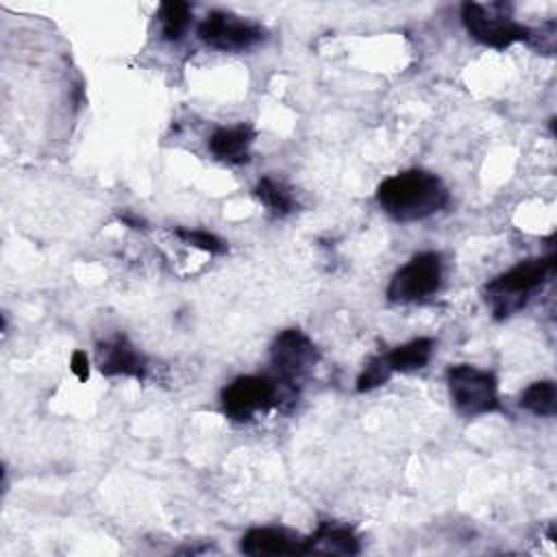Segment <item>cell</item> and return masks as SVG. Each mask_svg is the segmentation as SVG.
Masks as SVG:
<instances>
[{"instance_id": "cell-4", "label": "cell", "mask_w": 557, "mask_h": 557, "mask_svg": "<svg viewBox=\"0 0 557 557\" xmlns=\"http://www.w3.org/2000/svg\"><path fill=\"white\" fill-rule=\"evenodd\" d=\"M450 400L461 416L474 418L498 409L496 376L470 363H457L446 370Z\"/></svg>"}, {"instance_id": "cell-8", "label": "cell", "mask_w": 557, "mask_h": 557, "mask_svg": "<svg viewBox=\"0 0 557 557\" xmlns=\"http://www.w3.org/2000/svg\"><path fill=\"white\" fill-rule=\"evenodd\" d=\"M265 30L248 20L224 11H211L198 26V37L222 52H242L257 46L263 39Z\"/></svg>"}, {"instance_id": "cell-12", "label": "cell", "mask_w": 557, "mask_h": 557, "mask_svg": "<svg viewBox=\"0 0 557 557\" xmlns=\"http://www.w3.org/2000/svg\"><path fill=\"white\" fill-rule=\"evenodd\" d=\"M305 548L309 553H322V555H357L361 550L359 537L352 533V529L335 524V522H322L311 537H305Z\"/></svg>"}, {"instance_id": "cell-10", "label": "cell", "mask_w": 557, "mask_h": 557, "mask_svg": "<svg viewBox=\"0 0 557 557\" xmlns=\"http://www.w3.org/2000/svg\"><path fill=\"white\" fill-rule=\"evenodd\" d=\"M239 550L252 557L307 555L305 540L281 527H255L244 533Z\"/></svg>"}, {"instance_id": "cell-2", "label": "cell", "mask_w": 557, "mask_h": 557, "mask_svg": "<svg viewBox=\"0 0 557 557\" xmlns=\"http://www.w3.org/2000/svg\"><path fill=\"white\" fill-rule=\"evenodd\" d=\"M553 257H533L516 263L507 272L492 278L485 287V300L492 307L496 320H505L520 311L529 296L550 276Z\"/></svg>"}, {"instance_id": "cell-6", "label": "cell", "mask_w": 557, "mask_h": 557, "mask_svg": "<svg viewBox=\"0 0 557 557\" xmlns=\"http://www.w3.org/2000/svg\"><path fill=\"white\" fill-rule=\"evenodd\" d=\"M461 22L472 39L483 46L503 50L516 41H531V28L513 22L505 13H492L487 7L476 2L461 4Z\"/></svg>"}, {"instance_id": "cell-18", "label": "cell", "mask_w": 557, "mask_h": 557, "mask_svg": "<svg viewBox=\"0 0 557 557\" xmlns=\"http://www.w3.org/2000/svg\"><path fill=\"white\" fill-rule=\"evenodd\" d=\"M176 237H181L185 244L205 250L209 255H224L226 252V242L220 239L218 235L202 231V228H176L174 231Z\"/></svg>"}, {"instance_id": "cell-15", "label": "cell", "mask_w": 557, "mask_h": 557, "mask_svg": "<svg viewBox=\"0 0 557 557\" xmlns=\"http://www.w3.org/2000/svg\"><path fill=\"white\" fill-rule=\"evenodd\" d=\"M255 196L272 211V215H278V218H283L296 209V200H294L292 191L283 183H278L270 176H263L255 185Z\"/></svg>"}, {"instance_id": "cell-1", "label": "cell", "mask_w": 557, "mask_h": 557, "mask_svg": "<svg viewBox=\"0 0 557 557\" xmlns=\"http://www.w3.org/2000/svg\"><path fill=\"white\" fill-rule=\"evenodd\" d=\"M379 207L396 222H418L448 205L444 183L426 170H405L385 178L376 189Z\"/></svg>"}, {"instance_id": "cell-20", "label": "cell", "mask_w": 557, "mask_h": 557, "mask_svg": "<svg viewBox=\"0 0 557 557\" xmlns=\"http://www.w3.org/2000/svg\"><path fill=\"white\" fill-rule=\"evenodd\" d=\"M120 222L128 224L131 228H146V226H144V220H141V218H133V215H120Z\"/></svg>"}, {"instance_id": "cell-17", "label": "cell", "mask_w": 557, "mask_h": 557, "mask_svg": "<svg viewBox=\"0 0 557 557\" xmlns=\"http://www.w3.org/2000/svg\"><path fill=\"white\" fill-rule=\"evenodd\" d=\"M392 374H394V372H392V368L387 366L385 357H383V355H376V357H372V359L366 363V368H363L361 374L357 376V392H370V389H374V387H381V385H385V383L389 381Z\"/></svg>"}, {"instance_id": "cell-14", "label": "cell", "mask_w": 557, "mask_h": 557, "mask_svg": "<svg viewBox=\"0 0 557 557\" xmlns=\"http://www.w3.org/2000/svg\"><path fill=\"white\" fill-rule=\"evenodd\" d=\"M520 407L535 416H555L557 413V387L550 379L535 381L531 383L522 396H520Z\"/></svg>"}, {"instance_id": "cell-5", "label": "cell", "mask_w": 557, "mask_h": 557, "mask_svg": "<svg viewBox=\"0 0 557 557\" xmlns=\"http://www.w3.org/2000/svg\"><path fill=\"white\" fill-rule=\"evenodd\" d=\"M442 285V257L437 252H420L411 257L389 281V302H420L433 296Z\"/></svg>"}, {"instance_id": "cell-7", "label": "cell", "mask_w": 557, "mask_h": 557, "mask_svg": "<svg viewBox=\"0 0 557 557\" xmlns=\"http://www.w3.org/2000/svg\"><path fill=\"white\" fill-rule=\"evenodd\" d=\"M318 357L315 344L300 329L281 331L270 348V361L276 372L274 376L294 387L318 363Z\"/></svg>"}, {"instance_id": "cell-13", "label": "cell", "mask_w": 557, "mask_h": 557, "mask_svg": "<svg viewBox=\"0 0 557 557\" xmlns=\"http://www.w3.org/2000/svg\"><path fill=\"white\" fill-rule=\"evenodd\" d=\"M433 348H435V342L431 337H418L403 346L392 348L383 357H385L387 366L392 368V372H411V370H420L429 363Z\"/></svg>"}, {"instance_id": "cell-3", "label": "cell", "mask_w": 557, "mask_h": 557, "mask_svg": "<svg viewBox=\"0 0 557 557\" xmlns=\"http://www.w3.org/2000/svg\"><path fill=\"white\" fill-rule=\"evenodd\" d=\"M296 387L268 374L237 376L222 389V411L233 422H248L259 411L281 407L283 400H294Z\"/></svg>"}, {"instance_id": "cell-19", "label": "cell", "mask_w": 557, "mask_h": 557, "mask_svg": "<svg viewBox=\"0 0 557 557\" xmlns=\"http://www.w3.org/2000/svg\"><path fill=\"white\" fill-rule=\"evenodd\" d=\"M70 370L78 376V381H87L89 379V359L83 350H74L72 359H70Z\"/></svg>"}, {"instance_id": "cell-11", "label": "cell", "mask_w": 557, "mask_h": 557, "mask_svg": "<svg viewBox=\"0 0 557 557\" xmlns=\"http://www.w3.org/2000/svg\"><path fill=\"white\" fill-rule=\"evenodd\" d=\"M252 141H255V128L250 124L224 126L211 135L209 150L220 161L242 165V163L250 161V144Z\"/></svg>"}, {"instance_id": "cell-16", "label": "cell", "mask_w": 557, "mask_h": 557, "mask_svg": "<svg viewBox=\"0 0 557 557\" xmlns=\"http://www.w3.org/2000/svg\"><path fill=\"white\" fill-rule=\"evenodd\" d=\"M191 9L183 0H170L159 7V20H161V33L168 41H178L187 26H189Z\"/></svg>"}, {"instance_id": "cell-9", "label": "cell", "mask_w": 557, "mask_h": 557, "mask_svg": "<svg viewBox=\"0 0 557 557\" xmlns=\"http://www.w3.org/2000/svg\"><path fill=\"white\" fill-rule=\"evenodd\" d=\"M96 361L98 370L104 376H133V379H146V359L137 348L124 337L115 335L111 339L96 344Z\"/></svg>"}]
</instances>
